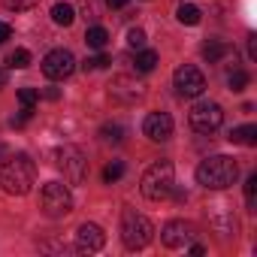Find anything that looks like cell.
Listing matches in <instances>:
<instances>
[{
    "mask_svg": "<svg viewBox=\"0 0 257 257\" xmlns=\"http://www.w3.org/2000/svg\"><path fill=\"white\" fill-rule=\"evenodd\" d=\"M239 176V164L230 155H212L197 167V182L206 191H227Z\"/></svg>",
    "mask_w": 257,
    "mask_h": 257,
    "instance_id": "cell-1",
    "label": "cell"
},
{
    "mask_svg": "<svg viewBox=\"0 0 257 257\" xmlns=\"http://www.w3.org/2000/svg\"><path fill=\"white\" fill-rule=\"evenodd\" d=\"M34 179H37V167H34V161L28 155L10 158L4 164V170H0V185H4V191L13 194V197H25L31 191Z\"/></svg>",
    "mask_w": 257,
    "mask_h": 257,
    "instance_id": "cell-2",
    "label": "cell"
},
{
    "mask_svg": "<svg viewBox=\"0 0 257 257\" xmlns=\"http://www.w3.org/2000/svg\"><path fill=\"white\" fill-rule=\"evenodd\" d=\"M173 185H176V167H173L170 161H158V164H152V167L143 173L140 191H143L146 200H155V203H158V200H167V197H170Z\"/></svg>",
    "mask_w": 257,
    "mask_h": 257,
    "instance_id": "cell-3",
    "label": "cell"
},
{
    "mask_svg": "<svg viewBox=\"0 0 257 257\" xmlns=\"http://www.w3.org/2000/svg\"><path fill=\"white\" fill-rule=\"evenodd\" d=\"M152 236H155V227H152V221L146 215H140L134 209L121 212V242H124V248L140 251V248H146L152 242Z\"/></svg>",
    "mask_w": 257,
    "mask_h": 257,
    "instance_id": "cell-4",
    "label": "cell"
},
{
    "mask_svg": "<svg viewBox=\"0 0 257 257\" xmlns=\"http://www.w3.org/2000/svg\"><path fill=\"white\" fill-rule=\"evenodd\" d=\"M40 206H43V215L46 218H67L73 212V194L67 185L61 182H49L40 194Z\"/></svg>",
    "mask_w": 257,
    "mask_h": 257,
    "instance_id": "cell-5",
    "label": "cell"
},
{
    "mask_svg": "<svg viewBox=\"0 0 257 257\" xmlns=\"http://www.w3.org/2000/svg\"><path fill=\"white\" fill-rule=\"evenodd\" d=\"M55 167L64 173V179L70 185H82L85 176H88V161H85V155L76 146H61L55 152Z\"/></svg>",
    "mask_w": 257,
    "mask_h": 257,
    "instance_id": "cell-6",
    "label": "cell"
},
{
    "mask_svg": "<svg viewBox=\"0 0 257 257\" xmlns=\"http://www.w3.org/2000/svg\"><path fill=\"white\" fill-rule=\"evenodd\" d=\"M188 121H191V127L197 134H212L224 124V109L218 103H212V100H203L188 112Z\"/></svg>",
    "mask_w": 257,
    "mask_h": 257,
    "instance_id": "cell-7",
    "label": "cell"
},
{
    "mask_svg": "<svg viewBox=\"0 0 257 257\" xmlns=\"http://www.w3.org/2000/svg\"><path fill=\"white\" fill-rule=\"evenodd\" d=\"M73 70H76V58H73L70 49H52V52L43 58V73H46V79H52V82H61V79L73 76Z\"/></svg>",
    "mask_w": 257,
    "mask_h": 257,
    "instance_id": "cell-8",
    "label": "cell"
},
{
    "mask_svg": "<svg viewBox=\"0 0 257 257\" xmlns=\"http://www.w3.org/2000/svg\"><path fill=\"white\" fill-rule=\"evenodd\" d=\"M143 94H146V85H143L140 79H134V76H115V79L109 82V97H112L115 103L131 106V103L143 100Z\"/></svg>",
    "mask_w": 257,
    "mask_h": 257,
    "instance_id": "cell-9",
    "label": "cell"
},
{
    "mask_svg": "<svg viewBox=\"0 0 257 257\" xmlns=\"http://www.w3.org/2000/svg\"><path fill=\"white\" fill-rule=\"evenodd\" d=\"M173 79H176V91H179V97L194 100V97H200V94L206 91V76H203L197 67H191V64L179 67Z\"/></svg>",
    "mask_w": 257,
    "mask_h": 257,
    "instance_id": "cell-10",
    "label": "cell"
},
{
    "mask_svg": "<svg viewBox=\"0 0 257 257\" xmlns=\"http://www.w3.org/2000/svg\"><path fill=\"white\" fill-rule=\"evenodd\" d=\"M194 236H197V230L188 221H170L161 230V239H164L167 248H185L188 242H194Z\"/></svg>",
    "mask_w": 257,
    "mask_h": 257,
    "instance_id": "cell-11",
    "label": "cell"
},
{
    "mask_svg": "<svg viewBox=\"0 0 257 257\" xmlns=\"http://www.w3.org/2000/svg\"><path fill=\"white\" fill-rule=\"evenodd\" d=\"M143 131L152 143H167L173 137V118L167 112H149L143 121Z\"/></svg>",
    "mask_w": 257,
    "mask_h": 257,
    "instance_id": "cell-12",
    "label": "cell"
},
{
    "mask_svg": "<svg viewBox=\"0 0 257 257\" xmlns=\"http://www.w3.org/2000/svg\"><path fill=\"white\" fill-rule=\"evenodd\" d=\"M209 221H212V227L224 236V239H236V218H233V212H230V206L227 203H212L209 206Z\"/></svg>",
    "mask_w": 257,
    "mask_h": 257,
    "instance_id": "cell-13",
    "label": "cell"
},
{
    "mask_svg": "<svg viewBox=\"0 0 257 257\" xmlns=\"http://www.w3.org/2000/svg\"><path fill=\"white\" fill-rule=\"evenodd\" d=\"M103 242H106V236H103V230L97 224H82L76 230V248L79 251H100Z\"/></svg>",
    "mask_w": 257,
    "mask_h": 257,
    "instance_id": "cell-14",
    "label": "cell"
},
{
    "mask_svg": "<svg viewBox=\"0 0 257 257\" xmlns=\"http://www.w3.org/2000/svg\"><path fill=\"white\" fill-rule=\"evenodd\" d=\"M227 140H230V143H236V146H257V127H254V124L233 127Z\"/></svg>",
    "mask_w": 257,
    "mask_h": 257,
    "instance_id": "cell-15",
    "label": "cell"
},
{
    "mask_svg": "<svg viewBox=\"0 0 257 257\" xmlns=\"http://www.w3.org/2000/svg\"><path fill=\"white\" fill-rule=\"evenodd\" d=\"M52 22L58 25V28H70L73 22H76V10H73V4H55L52 7Z\"/></svg>",
    "mask_w": 257,
    "mask_h": 257,
    "instance_id": "cell-16",
    "label": "cell"
},
{
    "mask_svg": "<svg viewBox=\"0 0 257 257\" xmlns=\"http://www.w3.org/2000/svg\"><path fill=\"white\" fill-rule=\"evenodd\" d=\"M85 43H88V49H106V43H109V34H106V28H100V25H94V28H88V34H85Z\"/></svg>",
    "mask_w": 257,
    "mask_h": 257,
    "instance_id": "cell-17",
    "label": "cell"
},
{
    "mask_svg": "<svg viewBox=\"0 0 257 257\" xmlns=\"http://www.w3.org/2000/svg\"><path fill=\"white\" fill-rule=\"evenodd\" d=\"M176 19L182 22V25H188V28H194V25H200V19H203V13L194 7V4H182L179 7V13H176Z\"/></svg>",
    "mask_w": 257,
    "mask_h": 257,
    "instance_id": "cell-18",
    "label": "cell"
},
{
    "mask_svg": "<svg viewBox=\"0 0 257 257\" xmlns=\"http://www.w3.org/2000/svg\"><path fill=\"white\" fill-rule=\"evenodd\" d=\"M230 52V46H224V43H215V40H209L206 46H203V58L209 61V64H218L224 55Z\"/></svg>",
    "mask_w": 257,
    "mask_h": 257,
    "instance_id": "cell-19",
    "label": "cell"
},
{
    "mask_svg": "<svg viewBox=\"0 0 257 257\" xmlns=\"http://www.w3.org/2000/svg\"><path fill=\"white\" fill-rule=\"evenodd\" d=\"M155 67H158V52L140 49V55H137V70H140V73H152Z\"/></svg>",
    "mask_w": 257,
    "mask_h": 257,
    "instance_id": "cell-20",
    "label": "cell"
},
{
    "mask_svg": "<svg viewBox=\"0 0 257 257\" xmlns=\"http://www.w3.org/2000/svg\"><path fill=\"white\" fill-rule=\"evenodd\" d=\"M100 140H103V143H112V146H118V143L124 140L121 124H103V127H100Z\"/></svg>",
    "mask_w": 257,
    "mask_h": 257,
    "instance_id": "cell-21",
    "label": "cell"
},
{
    "mask_svg": "<svg viewBox=\"0 0 257 257\" xmlns=\"http://www.w3.org/2000/svg\"><path fill=\"white\" fill-rule=\"evenodd\" d=\"M7 64H10L13 70H25V67H31V52H28V49H16Z\"/></svg>",
    "mask_w": 257,
    "mask_h": 257,
    "instance_id": "cell-22",
    "label": "cell"
},
{
    "mask_svg": "<svg viewBox=\"0 0 257 257\" xmlns=\"http://www.w3.org/2000/svg\"><path fill=\"white\" fill-rule=\"evenodd\" d=\"M127 49H146V31H140V28H131L127 31Z\"/></svg>",
    "mask_w": 257,
    "mask_h": 257,
    "instance_id": "cell-23",
    "label": "cell"
},
{
    "mask_svg": "<svg viewBox=\"0 0 257 257\" xmlns=\"http://www.w3.org/2000/svg\"><path fill=\"white\" fill-rule=\"evenodd\" d=\"M121 176H124V164H121V161H112V164H109V167L103 170V182H106V185L118 182Z\"/></svg>",
    "mask_w": 257,
    "mask_h": 257,
    "instance_id": "cell-24",
    "label": "cell"
},
{
    "mask_svg": "<svg viewBox=\"0 0 257 257\" xmlns=\"http://www.w3.org/2000/svg\"><path fill=\"white\" fill-rule=\"evenodd\" d=\"M245 203L251 212L257 209V176H248V182H245Z\"/></svg>",
    "mask_w": 257,
    "mask_h": 257,
    "instance_id": "cell-25",
    "label": "cell"
},
{
    "mask_svg": "<svg viewBox=\"0 0 257 257\" xmlns=\"http://www.w3.org/2000/svg\"><path fill=\"white\" fill-rule=\"evenodd\" d=\"M227 85H230L233 91H245V85H248V73H245V70H233V73L227 76Z\"/></svg>",
    "mask_w": 257,
    "mask_h": 257,
    "instance_id": "cell-26",
    "label": "cell"
},
{
    "mask_svg": "<svg viewBox=\"0 0 257 257\" xmlns=\"http://www.w3.org/2000/svg\"><path fill=\"white\" fill-rule=\"evenodd\" d=\"M37 100H40V91H37V88H22V91H19V103H22L25 109H34Z\"/></svg>",
    "mask_w": 257,
    "mask_h": 257,
    "instance_id": "cell-27",
    "label": "cell"
},
{
    "mask_svg": "<svg viewBox=\"0 0 257 257\" xmlns=\"http://www.w3.org/2000/svg\"><path fill=\"white\" fill-rule=\"evenodd\" d=\"M40 4V0H4V7L10 10V13H28V10H34Z\"/></svg>",
    "mask_w": 257,
    "mask_h": 257,
    "instance_id": "cell-28",
    "label": "cell"
},
{
    "mask_svg": "<svg viewBox=\"0 0 257 257\" xmlns=\"http://www.w3.org/2000/svg\"><path fill=\"white\" fill-rule=\"evenodd\" d=\"M106 64H109V58H106V55H94V58H88L82 67H85V70H103Z\"/></svg>",
    "mask_w": 257,
    "mask_h": 257,
    "instance_id": "cell-29",
    "label": "cell"
},
{
    "mask_svg": "<svg viewBox=\"0 0 257 257\" xmlns=\"http://www.w3.org/2000/svg\"><path fill=\"white\" fill-rule=\"evenodd\" d=\"M10 37H13V28H10L7 22H0V46H4V43H7Z\"/></svg>",
    "mask_w": 257,
    "mask_h": 257,
    "instance_id": "cell-30",
    "label": "cell"
},
{
    "mask_svg": "<svg viewBox=\"0 0 257 257\" xmlns=\"http://www.w3.org/2000/svg\"><path fill=\"white\" fill-rule=\"evenodd\" d=\"M127 4H131V0H106V7H109V10H124Z\"/></svg>",
    "mask_w": 257,
    "mask_h": 257,
    "instance_id": "cell-31",
    "label": "cell"
},
{
    "mask_svg": "<svg viewBox=\"0 0 257 257\" xmlns=\"http://www.w3.org/2000/svg\"><path fill=\"white\" fill-rule=\"evenodd\" d=\"M248 52H251V58H257V43H254V37L248 40Z\"/></svg>",
    "mask_w": 257,
    "mask_h": 257,
    "instance_id": "cell-32",
    "label": "cell"
},
{
    "mask_svg": "<svg viewBox=\"0 0 257 257\" xmlns=\"http://www.w3.org/2000/svg\"><path fill=\"white\" fill-rule=\"evenodd\" d=\"M46 97H49V100H58V97H61V91H58V88H49V91H46Z\"/></svg>",
    "mask_w": 257,
    "mask_h": 257,
    "instance_id": "cell-33",
    "label": "cell"
},
{
    "mask_svg": "<svg viewBox=\"0 0 257 257\" xmlns=\"http://www.w3.org/2000/svg\"><path fill=\"white\" fill-rule=\"evenodd\" d=\"M0 88H7V73H4V67H0Z\"/></svg>",
    "mask_w": 257,
    "mask_h": 257,
    "instance_id": "cell-34",
    "label": "cell"
}]
</instances>
